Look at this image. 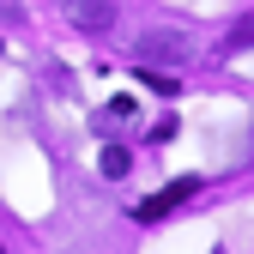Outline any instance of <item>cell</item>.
<instances>
[{
    "instance_id": "cell-2",
    "label": "cell",
    "mask_w": 254,
    "mask_h": 254,
    "mask_svg": "<svg viewBox=\"0 0 254 254\" xmlns=\"http://www.w3.org/2000/svg\"><path fill=\"white\" fill-rule=\"evenodd\" d=\"M67 24L85 30V37H103L115 24V0H67Z\"/></svg>"
},
{
    "instance_id": "cell-4",
    "label": "cell",
    "mask_w": 254,
    "mask_h": 254,
    "mask_svg": "<svg viewBox=\"0 0 254 254\" xmlns=\"http://www.w3.org/2000/svg\"><path fill=\"white\" fill-rule=\"evenodd\" d=\"M224 49H254V12H242V18L230 24V37H224Z\"/></svg>"
},
{
    "instance_id": "cell-7",
    "label": "cell",
    "mask_w": 254,
    "mask_h": 254,
    "mask_svg": "<svg viewBox=\"0 0 254 254\" xmlns=\"http://www.w3.org/2000/svg\"><path fill=\"white\" fill-rule=\"evenodd\" d=\"M0 254H6V248H0Z\"/></svg>"
},
{
    "instance_id": "cell-3",
    "label": "cell",
    "mask_w": 254,
    "mask_h": 254,
    "mask_svg": "<svg viewBox=\"0 0 254 254\" xmlns=\"http://www.w3.org/2000/svg\"><path fill=\"white\" fill-rule=\"evenodd\" d=\"M194 188H200L194 176H182V182H170V188H164V194L139 200V212H133V218H139V224H157V218H164V212H176L182 200H194Z\"/></svg>"
},
{
    "instance_id": "cell-6",
    "label": "cell",
    "mask_w": 254,
    "mask_h": 254,
    "mask_svg": "<svg viewBox=\"0 0 254 254\" xmlns=\"http://www.w3.org/2000/svg\"><path fill=\"white\" fill-rule=\"evenodd\" d=\"M0 18H6V24H18V18H24V6H18V0H0Z\"/></svg>"
},
{
    "instance_id": "cell-5",
    "label": "cell",
    "mask_w": 254,
    "mask_h": 254,
    "mask_svg": "<svg viewBox=\"0 0 254 254\" xmlns=\"http://www.w3.org/2000/svg\"><path fill=\"white\" fill-rule=\"evenodd\" d=\"M97 164H103V176H127V164H133V157H127L121 145H103V157H97Z\"/></svg>"
},
{
    "instance_id": "cell-1",
    "label": "cell",
    "mask_w": 254,
    "mask_h": 254,
    "mask_svg": "<svg viewBox=\"0 0 254 254\" xmlns=\"http://www.w3.org/2000/svg\"><path fill=\"white\" fill-rule=\"evenodd\" d=\"M133 61L139 67H182L188 61V37H176V30H145L133 43Z\"/></svg>"
}]
</instances>
